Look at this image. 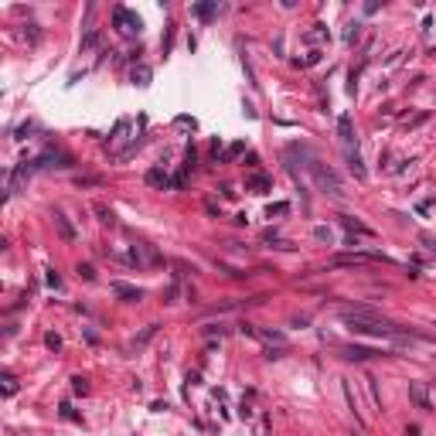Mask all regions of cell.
Segmentation results:
<instances>
[{
  "mask_svg": "<svg viewBox=\"0 0 436 436\" xmlns=\"http://www.w3.org/2000/svg\"><path fill=\"white\" fill-rule=\"evenodd\" d=\"M198 14H201V17H211V14H215V3H198Z\"/></svg>",
  "mask_w": 436,
  "mask_h": 436,
  "instance_id": "obj_9",
  "label": "cell"
},
{
  "mask_svg": "<svg viewBox=\"0 0 436 436\" xmlns=\"http://www.w3.org/2000/svg\"><path fill=\"white\" fill-rule=\"evenodd\" d=\"M116 20H119V24H126V31H140V17H133L130 10H123V7H119V10H116Z\"/></svg>",
  "mask_w": 436,
  "mask_h": 436,
  "instance_id": "obj_3",
  "label": "cell"
},
{
  "mask_svg": "<svg viewBox=\"0 0 436 436\" xmlns=\"http://www.w3.org/2000/svg\"><path fill=\"white\" fill-rule=\"evenodd\" d=\"M116 293H123L126 300H140V297H143L140 290H133V286H123V283H116Z\"/></svg>",
  "mask_w": 436,
  "mask_h": 436,
  "instance_id": "obj_5",
  "label": "cell"
},
{
  "mask_svg": "<svg viewBox=\"0 0 436 436\" xmlns=\"http://www.w3.org/2000/svg\"><path fill=\"white\" fill-rule=\"evenodd\" d=\"M338 130H341V136L351 143V119H348V116H341V119H338Z\"/></svg>",
  "mask_w": 436,
  "mask_h": 436,
  "instance_id": "obj_7",
  "label": "cell"
},
{
  "mask_svg": "<svg viewBox=\"0 0 436 436\" xmlns=\"http://www.w3.org/2000/svg\"><path fill=\"white\" fill-rule=\"evenodd\" d=\"M310 167H314V174H317V184H321V188H327V194H334V198H341L344 191H341V181L334 177V171H324L321 164H310Z\"/></svg>",
  "mask_w": 436,
  "mask_h": 436,
  "instance_id": "obj_1",
  "label": "cell"
},
{
  "mask_svg": "<svg viewBox=\"0 0 436 436\" xmlns=\"http://www.w3.org/2000/svg\"><path fill=\"white\" fill-rule=\"evenodd\" d=\"M379 351H372V348H344V358H351V361H368V358H375Z\"/></svg>",
  "mask_w": 436,
  "mask_h": 436,
  "instance_id": "obj_2",
  "label": "cell"
},
{
  "mask_svg": "<svg viewBox=\"0 0 436 436\" xmlns=\"http://www.w3.org/2000/svg\"><path fill=\"white\" fill-rule=\"evenodd\" d=\"M55 222H58V228H61V235H65V239H75V232H72V225L65 222V215H55Z\"/></svg>",
  "mask_w": 436,
  "mask_h": 436,
  "instance_id": "obj_6",
  "label": "cell"
},
{
  "mask_svg": "<svg viewBox=\"0 0 436 436\" xmlns=\"http://www.w3.org/2000/svg\"><path fill=\"white\" fill-rule=\"evenodd\" d=\"M409 396L416 399L419 409H430V399H426V389H423V385H409Z\"/></svg>",
  "mask_w": 436,
  "mask_h": 436,
  "instance_id": "obj_4",
  "label": "cell"
},
{
  "mask_svg": "<svg viewBox=\"0 0 436 436\" xmlns=\"http://www.w3.org/2000/svg\"><path fill=\"white\" fill-rule=\"evenodd\" d=\"M344 222V228H351V232H361V235H372V228H365V225H358L355 218H341Z\"/></svg>",
  "mask_w": 436,
  "mask_h": 436,
  "instance_id": "obj_8",
  "label": "cell"
},
{
  "mask_svg": "<svg viewBox=\"0 0 436 436\" xmlns=\"http://www.w3.org/2000/svg\"><path fill=\"white\" fill-rule=\"evenodd\" d=\"M147 181H150V184H160V181H164V174H160V171H150V174H147Z\"/></svg>",
  "mask_w": 436,
  "mask_h": 436,
  "instance_id": "obj_10",
  "label": "cell"
}]
</instances>
